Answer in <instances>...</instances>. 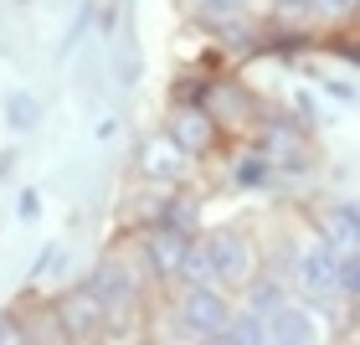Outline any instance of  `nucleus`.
Instances as JSON below:
<instances>
[{
    "instance_id": "obj_1",
    "label": "nucleus",
    "mask_w": 360,
    "mask_h": 345,
    "mask_svg": "<svg viewBox=\"0 0 360 345\" xmlns=\"http://www.w3.org/2000/svg\"><path fill=\"white\" fill-rule=\"evenodd\" d=\"M252 144L268 155V165H273V180H283V175H309L319 165V155H314V134H309V124H299L293 113L283 108H257V119H252Z\"/></svg>"
},
{
    "instance_id": "obj_2",
    "label": "nucleus",
    "mask_w": 360,
    "mask_h": 345,
    "mask_svg": "<svg viewBox=\"0 0 360 345\" xmlns=\"http://www.w3.org/2000/svg\"><path fill=\"white\" fill-rule=\"evenodd\" d=\"M232 315V294L217 289V284H201V289H175V304H170V335L175 340H191V345H211L217 330Z\"/></svg>"
},
{
    "instance_id": "obj_3",
    "label": "nucleus",
    "mask_w": 360,
    "mask_h": 345,
    "mask_svg": "<svg viewBox=\"0 0 360 345\" xmlns=\"http://www.w3.org/2000/svg\"><path fill=\"white\" fill-rule=\"evenodd\" d=\"M206 253H211V268H217V284L226 294H237L248 278L263 268V253H257V237L248 232V227H211V232H201Z\"/></svg>"
},
{
    "instance_id": "obj_4",
    "label": "nucleus",
    "mask_w": 360,
    "mask_h": 345,
    "mask_svg": "<svg viewBox=\"0 0 360 345\" xmlns=\"http://www.w3.org/2000/svg\"><path fill=\"white\" fill-rule=\"evenodd\" d=\"M201 108L217 119V129L226 139L232 134H248L257 108H263V98H257L248 83H242L237 73H206V88H201Z\"/></svg>"
},
{
    "instance_id": "obj_5",
    "label": "nucleus",
    "mask_w": 360,
    "mask_h": 345,
    "mask_svg": "<svg viewBox=\"0 0 360 345\" xmlns=\"http://www.w3.org/2000/svg\"><path fill=\"white\" fill-rule=\"evenodd\" d=\"M129 170H134L139 180H150V186H186V180L195 175V160L180 150L165 129H150V134L134 144Z\"/></svg>"
},
{
    "instance_id": "obj_6",
    "label": "nucleus",
    "mask_w": 360,
    "mask_h": 345,
    "mask_svg": "<svg viewBox=\"0 0 360 345\" xmlns=\"http://www.w3.org/2000/svg\"><path fill=\"white\" fill-rule=\"evenodd\" d=\"M195 232H180V227L165 222H150V227H134V253L144 263V273L155 278V289H175V273H180V258H186Z\"/></svg>"
},
{
    "instance_id": "obj_7",
    "label": "nucleus",
    "mask_w": 360,
    "mask_h": 345,
    "mask_svg": "<svg viewBox=\"0 0 360 345\" xmlns=\"http://www.w3.org/2000/svg\"><path fill=\"white\" fill-rule=\"evenodd\" d=\"M335 263H340V248H335V242H324V237H314L304 253H293L288 284L299 289L304 304H314V309H330L335 304Z\"/></svg>"
},
{
    "instance_id": "obj_8",
    "label": "nucleus",
    "mask_w": 360,
    "mask_h": 345,
    "mask_svg": "<svg viewBox=\"0 0 360 345\" xmlns=\"http://www.w3.org/2000/svg\"><path fill=\"white\" fill-rule=\"evenodd\" d=\"M160 129H165V134L195 160V165H201V160H211V155H221L226 144H232L201 104H170V108H165V124H160Z\"/></svg>"
},
{
    "instance_id": "obj_9",
    "label": "nucleus",
    "mask_w": 360,
    "mask_h": 345,
    "mask_svg": "<svg viewBox=\"0 0 360 345\" xmlns=\"http://www.w3.org/2000/svg\"><path fill=\"white\" fill-rule=\"evenodd\" d=\"M52 309L62 320V330H68V345H93L98 330L108 325V309L88 284H68L62 294H52Z\"/></svg>"
},
{
    "instance_id": "obj_10",
    "label": "nucleus",
    "mask_w": 360,
    "mask_h": 345,
    "mask_svg": "<svg viewBox=\"0 0 360 345\" xmlns=\"http://www.w3.org/2000/svg\"><path fill=\"white\" fill-rule=\"evenodd\" d=\"M314 227L324 242L335 248H360V211H355V196H324L314 206Z\"/></svg>"
},
{
    "instance_id": "obj_11",
    "label": "nucleus",
    "mask_w": 360,
    "mask_h": 345,
    "mask_svg": "<svg viewBox=\"0 0 360 345\" xmlns=\"http://www.w3.org/2000/svg\"><path fill=\"white\" fill-rule=\"evenodd\" d=\"M263 335H268V345H314L319 340V325L309 320L304 304L283 299V304H273L263 315Z\"/></svg>"
},
{
    "instance_id": "obj_12",
    "label": "nucleus",
    "mask_w": 360,
    "mask_h": 345,
    "mask_svg": "<svg viewBox=\"0 0 360 345\" xmlns=\"http://www.w3.org/2000/svg\"><path fill=\"white\" fill-rule=\"evenodd\" d=\"M226 186H232V191H263V186H273V165H268V155L257 150L252 139L226 155Z\"/></svg>"
},
{
    "instance_id": "obj_13",
    "label": "nucleus",
    "mask_w": 360,
    "mask_h": 345,
    "mask_svg": "<svg viewBox=\"0 0 360 345\" xmlns=\"http://www.w3.org/2000/svg\"><path fill=\"white\" fill-rule=\"evenodd\" d=\"M211 345H268V335H263V315L257 309H248V304H232V315H226V325L217 330V340Z\"/></svg>"
},
{
    "instance_id": "obj_14",
    "label": "nucleus",
    "mask_w": 360,
    "mask_h": 345,
    "mask_svg": "<svg viewBox=\"0 0 360 345\" xmlns=\"http://www.w3.org/2000/svg\"><path fill=\"white\" fill-rule=\"evenodd\" d=\"M201 284H217V268H211V253H206L201 232H195V237H191V248H186V258H180L175 289H201ZM217 289H221V284H217Z\"/></svg>"
},
{
    "instance_id": "obj_15",
    "label": "nucleus",
    "mask_w": 360,
    "mask_h": 345,
    "mask_svg": "<svg viewBox=\"0 0 360 345\" xmlns=\"http://www.w3.org/2000/svg\"><path fill=\"white\" fill-rule=\"evenodd\" d=\"M6 124L15 129V134H31V129L41 124V98H37V93H26V88L6 93Z\"/></svg>"
},
{
    "instance_id": "obj_16",
    "label": "nucleus",
    "mask_w": 360,
    "mask_h": 345,
    "mask_svg": "<svg viewBox=\"0 0 360 345\" xmlns=\"http://www.w3.org/2000/svg\"><path fill=\"white\" fill-rule=\"evenodd\" d=\"M186 15L195 26H211V21H226V15H242V11H257V0H180Z\"/></svg>"
},
{
    "instance_id": "obj_17",
    "label": "nucleus",
    "mask_w": 360,
    "mask_h": 345,
    "mask_svg": "<svg viewBox=\"0 0 360 345\" xmlns=\"http://www.w3.org/2000/svg\"><path fill=\"white\" fill-rule=\"evenodd\" d=\"M304 21L309 26H324V31L350 26L355 21V0H304Z\"/></svg>"
},
{
    "instance_id": "obj_18",
    "label": "nucleus",
    "mask_w": 360,
    "mask_h": 345,
    "mask_svg": "<svg viewBox=\"0 0 360 345\" xmlns=\"http://www.w3.org/2000/svg\"><path fill=\"white\" fill-rule=\"evenodd\" d=\"M0 345H26V320H21V309H15V299L0 309Z\"/></svg>"
},
{
    "instance_id": "obj_19",
    "label": "nucleus",
    "mask_w": 360,
    "mask_h": 345,
    "mask_svg": "<svg viewBox=\"0 0 360 345\" xmlns=\"http://www.w3.org/2000/svg\"><path fill=\"white\" fill-rule=\"evenodd\" d=\"M57 258H62V248H57V242H46V248L37 253V263L26 268V284H41V278H46V268H57Z\"/></svg>"
},
{
    "instance_id": "obj_20",
    "label": "nucleus",
    "mask_w": 360,
    "mask_h": 345,
    "mask_svg": "<svg viewBox=\"0 0 360 345\" xmlns=\"http://www.w3.org/2000/svg\"><path fill=\"white\" fill-rule=\"evenodd\" d=\"M288 104L299 108V113H293V119H299V124H309V129H314V124L324 119V113H319V98H314V93H293Z\"/></svg>"
},
{
    "instance_id": "obj_21",
    "label": "nucleus",
    "mask_w": 360,
    "mask_h": 345,
    "mask_svg": "<svg viewBox=\"0 0 360 345\" xmlns=\"http://www.w3.org/2000/svg\"><path fill=\"white\" fill-rule=\"evenodd\" d=\"M15 211H21V222L41 217V196H37V191H21V201H15Z\"/></svg>"
},
{
    "instance_id": "obj_22",
    "label": "nucleus",
    "mask_w": 360,
    "mask_h": 345,
    "mask_svg": "<svg viewBox=\"0 0 360 345\" xmlns=\"http://www.w3.org/2000/svg\"><path fill=\"white\" fill-rule=\"evenodd\" d=\"M15 170V150H0V180H6Z\"/></svg>"
}]
</instances>
